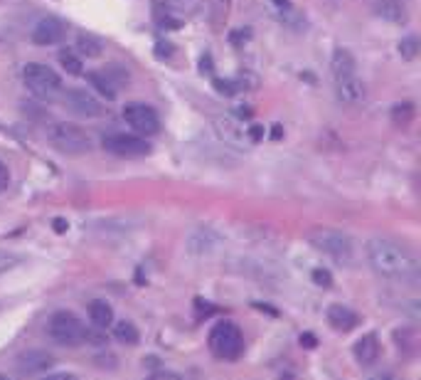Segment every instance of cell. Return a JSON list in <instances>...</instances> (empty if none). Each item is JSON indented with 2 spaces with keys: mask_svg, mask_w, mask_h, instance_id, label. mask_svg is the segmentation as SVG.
I'll return each instance as SVG.
<instances>
[{
  "mask_svg": "<svg viewBox=\"0 0 421 380\" xmlns=\"http://www.w3.org/2000/svg\"><path fill=\"white\" fill-rule=\"evenodd\" d=\"M10 186V170H8V165L0 161V193L6 190V188Z\"/></svg>",
  "mask_w": 421,
  "mask_h": 380,
  "instance_id": "29",
  "label": "cell"
},
{
  "mask_svg": "<svg viewBox=\"0 0 421 380\" xmlns=\"http://www.w3.org/2000/svg\"><path fill=\"white\" fill-rule=\"evenodd\" d=\"M214 131H217V136L222 138V141L232 143V146H244V143H249L244 121L236 119V116H230V114L214 119Z\"/></svg>",
  "mask_w": 421,
  "mask_h": 380,
  "instance_id": "12",
  "label": "cell"
},
{
  "mask_svg": "<svg viewBox=\"0 0 421 380\" xmlns=\"http://www.w3.org/2000/svg\"><path fill=\"white\" fill-rule=\"evenodd\" d=\"M367 262L384 279H394V282L419 279V262H416L414 252L406 250L404 244L392 242V239H370L367 242Z\"/></svg>",
  "mask_w": 421,
  "mask_h": 380,
  "instance_id": "1",
  "label": "cell"
},
{
  "mask_svg": "<svg viewBox=\"0 0 421 380\" xmlns=\"http://www.w3.org/2000/svg\"><path fill=\"white\" fill-rule=\"evenodd\" d=\"M328 324L333 326L335 331H343V334H348V331H353L355 326L359 324V316L353 311V309L343 307V304H333L330 309H328L326 314Z\"/></svg>",
  "mask_w": 421,
  "mask_h": 380,
  "instance_id": "15",
  "label": "cell"
},
{
  "mask_svg": "<svg viewBox=\"0 0 421 380\" xmlns=\"http://www.w3.org/2000/svg\"><path fill=\"white\" fill-rule=\"evenodd\" d=\"M269 8L276 15V20L283 23L286 28H296V30L306 28V17L301 15V10L293 6L291 0H269Z\"/></svg>",
  "mask_w": 421,
  "mask_h": 380,
  "instance_id": "14",
  "label": "cell"
},
{
  "mask_svg": "<svg viewBox=\"0 0 421 380\" xmlns=\"http://www.w3.org/2000/svg\"><path fill=\"white\" fill-rule=\"evenodd\" d=\"M335 94L337 99L343 104H348V107H357V104L365 102L367 87L357 74H348V77H337L335 80Z\"/></svg>",
  "mask_w": 421,
  "mask_h": 380,
  "instance_id": "11",
  "label": "cell"
},
{
  "mask_svg": "<svg viewBox=\"0 0 421 380\" xmlns=\"http://www.w3.org/2000/svg\"><path fill=\"white\" fill-rule=\"evenodd\" d=\"M89 318L96 329H109V326L113 324L111 304H109V301H102V299H94L89 304Z\"/></svg>",
  "mask_w": 421,
  "mask_h": 380,
  "instance_id": "19",
  "label": "cell"
},
{
  "mask_svg": "<svg viewBox=\"0 0 421 380\" xmlns=\"http://www.w3.org/2000/svg\"><path fill=\"white\" fill-rule=\"evenodd\" d=\"M77 50L82 52V55L86 57H99L104 52V45L99 37H94V35H79L77 37Z\"/></svg>",
  "mask_w": 421,
  "mask_h": 380,
  "instance_id": "24",
  "label": "cell"
},
{
  "mask_svg": "<svg viewBox=\"0 0 421 380\" xmlns=\"http://www.w3.org/2000/svg\"><path fill=\"white\" fill-rule=\"evenodd\" d=\"M416 52H419V40H416V35H409L404 40L399 42V55L404 57V60H414Z\"/></svg>",
  "mask_w": 421,
  "mask_h": 380,
  "instance_id": "27",
  "label": "cell"
},
{
  "mask_svg": "<svg viewBox=\"0 0 421 380\" xmlns=\"http://www.w3.org/2000/svg\"><path fill=\"white\" fill-rule=\"evenodd\" d=\"M414 114H416L414 104L399 102V104H394V109H392V121L397 126H409L411 121H414Z\"/></svg>",
  "mask_w": 421,
  "mask_h": 380,
  "instance_id": "25",
  "label": "cell"
},
{
  "mask_svg": "<svg viewBox=\"0 0 421 380\" xmlns=\"http://www.w3.org/2000/svg\"><path fill=\"white\" fill-rule=\"evenodd\" d=\"M23 82L30 91H32L37 99H55L59 91H62V77L55 72L52 67L47 64H39V62H30L25 64L23 69Z\"/></svg>",
  "mask_w": 421,
  "mask_h": 380,
  "instance_id": "5",
  "label": "cell"
},
{
  "mask_svg": "<svg viewBox=\"0 0 421 380\" xmlns=\"http://www.w3.org/2000/svg\"><path fill=\"white\" fill-rule=\"evenodd\" d=\"M330 69H333V77H348V74H357V62H355V57L350 50H343V47H337L333 52V60H330Z\"/></svg>",
  "mask_w": 421,
  "mask_h": 380,
  "instance_id": "18",
  "label": "cell"
},
{
  "mask_svg": "<svg viewBox=\"0 0 421 380\" xmlns=\"http://www.w3.org/2000/svg\"><path fill=\"white\" fill-rule=\"evenodd\" d=\"M52 227H55L57 233H64V230H67V222H64L62 217H57V220H55V225H52Z\"/></svg>",
  "mask_w": 421,
  "mask_h": 380,
  "instance_id": "30",
  "label": "cell"
},
{
  "mask_svg": "<svg viewBox=\"0 0 421 380\" xmlns=\"http://www.w3.org/2000/svg\"><path fill=\"white\" fill-rule=\"evenodd\" d=\"M165 6H168V10L175 12V15L190 17L203 8V0H165Z\"/></svg>",
  "mask_w": 421,
  "mask_h": 380,
  "instance_id": "22",
  "label": "cell"
},
{
  "mask_svg": "<svg viewBox=\"0 0 421 380\" xmlns=\"http://www.w3.org/2000/svg\"><path fill=\"white\" fill-rule=\"evenodd\" d=\"M353 356L359 365H372L377 363L380 358V341H377L375 334H365L359 341H355L353 346Z\"/></svg>",
  "mask_w": 421,
  "mask_h": 380,
  "instance_id": "16",
  "label": "cell"
},
{
  "mask_svg": "<svg viewBox=\"0 0 421 380\" xmlns=\"http://www.w3.org/2000/svg\"><path fill=\"white\" fill-rule=\"evenodd\" d=\"M32 42L39 47H50V45H59V42L67 37V25L57 17H42L37 20V25L32 28Z\"/></svg>",
  "mask_w": 421,
  "mask_h": 380,
  "instance_id": "10",
  "label": "cell"
},
{
  "mask_svg": "<svg viewBox=\"0 0 421 380\" xmlns=\"http://www.w3.org/2000/svg\"><path fill=\"white\" fill-rule=\"evenodd\" d=\"M207 15H209V23H212L214 28L225 25L227 15H230V0H209Z\"/></svg>",
  "mask_w": 421,
  "mask_h": 380,
  "instance_id": "23",
  "label": "cell"
},
{
  "mask_svg": "<svg viewBox=\"0 0 421 380\" xmlns=\"http://www.w3.org/2000/svg\"><path fill=\"white\" fill-rule=\"evenodd\" d=\"M64 107L72 114L82 116V119H99L106 114V104H102V99L94 97L91 91L86 89H67L62 94Z\"/></svg>",
  "mask_w": 421,
  "mask_h": 380,
  "instance_id": "9",
  "label": "cell"
},
{
  "mask_svg": "<svg viewBox=\"0 0 421 380\" xmlns=\"http://www.w3.org/2000/svg\"><path fill=\"white\" fill-rule=\"evenodd\" d=\"M313 282L318 284V287H330L333 277H330L328 269H313Z\"/></svg>",
  "mask_w": 421,
  "mask_h": 380,
  "instance_id": "28",
  "label": "cell"
},
{
  "mask_svg": "<svg viewBox=\"0 0 421 380\" xmlns=\"http://www.w3.org/2000/svg\"><path fill=\"white\" fill-rule=\"evenodd\" d=\"M47 138H50V143L57 151H62V154H69V156H82L91 151L89 134H86L82 126L67 124V121L52 124L50 129H47Z\"/></svg>",
  "mask_w": 421,
  "mask_h": 380,
  "instance_id": "3",
  "label": "cell"
},
{
  "mask_svg": "<svg viewBox=\"0 0 421 380\" xmlns=\"http://www.w3.org/2000/svg\"><path fill=\"white\" fill-rule=\"evenodd\" d=\"M306 237H308L313 250H318L320 255L330 257V260L337 262V264H348L355 255L353 239H350L345 233H340V230H333V227H313V230H308Z\"/></svg>",
  "mask_w": 421,
  "mask_h": 380,
  "instance_id": "2",
  "label": "cell"
},
{
  "mask_svg": "<svg viewBox=\"0 0 421 380\" xmlns=\"http://www.w3.org/2000/svg\"><path fill=\"white\" fill-rule=\"evenodd\" d=\"M375 10L377 15L382 17V20H387V23H406V8L402 0H377L375 3Z\"/></svg>",
  "mask_w": 421,
  "mask_h": 380,
  "instance_id": "17",
  "label": "cell"
},
{
  "mask_svg": "<svg viewBox=\"0 0 421 380\" xmlns=\"http://www.w3.org/2000/svg\"><path fill=\"white\" fill-rule=\"evenodd\" d=\"M104 148L118 159H140L151 154V143L138 134H109L104 136Z\"/></svg>",
  "mask_w": 421,
  "mask_h": 380,
  "instance_id": "7",
  "label": "cell"
},
{
  "mask_svg": "<svg viewBox=\"0 0 421 380\" xmlns=\"http://www.w3.org/2000/svg\"><path fill=\"white\" fill-rule=\"evenodd\" d=\"M86 82H89L91 87H94L96 91H99V94H102L104 99H109V102H113V99H116V82L111 80V77H109L106 72H89L86 74Z\"/></svg>",
  "mask_w": 421,
  "mask_h": 380,
  "instance_id": "20",
  "label": "cell"
},
{
  "mask_svg": "<svg viewBox=\"0 0 421 380\" xmlns=\"http://www.w3.org/2000/svg\"><path fill=\"white\" fill-rule=\"evenodd\" d=\"M124 121L138 136H153L160 131V116L153 107L140 102H131L124 107Z\"/></svg>",
  "mask_w": 421,
  "mask_h": 380,
  "instance_id": "8",
  "label": "cell"
},
{
  "mask_svg": "<svg viewBox=\"0 0 421 380\" xmlns=\"http://www.w3.org/2000/svg\"><path fill=\"white\" fill-rule=\"evenodd\" d=\"M301 343H306V346H315V338L310 334H306V336H301Z\"/></svg>",
  "mask_w": 421,
  "mask_h": 380,
  "instance_id": "31",
  "label": "cell"
},
{
  "mask_svg": "<svg viewBox=\"0 0 421 380\" xmlns=\"http://www.w3.org/2000/svg\"><path fill=\"white\" fill-rule=\"evenodd\" d=\"M59 64H62V69L67 74H84V64H82V60L69 50L59 52Z\"/></svg>",
  "mask_w": 421,
  "mask_h": 380,
  "instance_id": "26",
  "label": "cell"
},
{
  "mask_svg": "<svg viewBox=\"0 0 421 380\" xmlns=\"http://www.w3.org/2000/svg\"><path fill=\"white\" fill-rule=\"evenodd\" d=\"M209 351L222 361H236L244 351V336L239 331V326L232 321H219L212 326L207 336Z\"/></svg>",
  "mask_w": 421,
  "mask_h": 380,
  "instance_id": "4",
  "label": "cell"
},
{
  "mask_svg": "<svg viewBox=\"0 0 421 380\" xmlns=\"http://www.w3.org/2000/svg\"><path fill=\"white\" fill-rule=\"evenodd\" d=\"M113 336H116V341H121V343H129V346H135L140 341V334L138 329L133 326V321H118L116 326H113Z\"/></svg>",
  "mask_w": 421,
  "mask_h": 380,
  "instance_id": "21",
  "label": "cell"
},
{
  "mask_svg": "<svg viewBox=\"0 0 421 380\" xmlns=\"http://www.w3.org/2000/svg\"><path fill=\"white\" fill-rule=\"evenodd\" d=\"M52 363H55V358H52L47 351H39V348H35V351H25L23 356H17V370H20L23 375L45 373V370L52 368Z\"/></svg>",
  "mask_w": 421,
  "mask_h": 380,
  "instance_id": "13",
  "label": "cell"
},
{
  "mask_svg": "<svg viewBox=\"0 0 421 380\" xmlns=\"http://www.w3.org/2000/svg\"><path fill=\"white\" fill-rule=\"evenodd\" d=\"M84 324L72 311L52 314L50 324H47V334L59 346H79L84 341Z\"/></svg>",
  "mask_w": 421,
  "mask_h": 380,
  "instance_id": "6",
  "label": "cell"
}]
</instances>
